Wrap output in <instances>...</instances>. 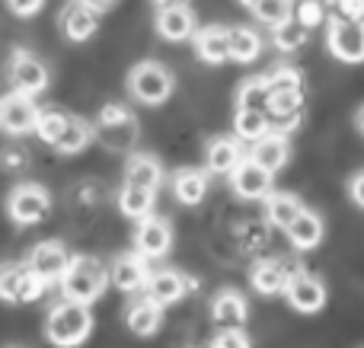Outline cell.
<instances>
[{"mask_svg":"<svg viewBox=\"0 0 364 348\" xmlns=\"http://www.w3.org/2000/svg\"><path fill=\"white\" fill-rule=\"evenodd\" d=\"M96 138V128L90 125L87 119H80V115H64L61 128H58L55 141H51L48 147H55L58 153H80L90 147V141Z\"/></svg>","mask_w":364,"mask_h":348,"instance_id":"18","label":"cell"},{"mask_svg":"<svg viewBox=\"0 0 364 348\" xmlns=\"http://www.w3.org/2000/svg\"><path fill=\"white\" fill-rule=\"evenodd\" d=\"M301 211H304L301 198L291 195V192H269V195H265V221H269L272 227L284 230Z\"/></svg>","mask_w":364,"mask_h":348,"instance_id":"29","label":"cell"},{"mask_svg":"<svg viewBox=\"0 0 364 348\" xmlns=\"http://www.w3.org/2000/svg\"><path fill=\"white\" fill-rule=\"evenodd\" d=\"M252 13H256L259 23L278 26L282 19H288L291 13H294V0H259V4L252 6Z\"/></svg>","mask_w":364,"mask_h":348,"instance_id":"34","label":"cell"},{"mask_svg":"<svg viewBox=\"0 0 364 348\" xmlns=\"http://www.w3.org/2000/svg\"><path fill=\"white\" fill-rule=\"evenodd\" d=\"M301 268H291V259H259L250 272V281L259 294H282L288 288L291 275Z\"/></svg>","mask_w":364,"mask_h":348,"instance_id":"16","label":"cell"},{"mask_svg":"<svg viewBox=\"0 0 364 348\" xmlns=\"http://www.w3.org/2000/svg\"><path fill=\"white\" fill-rule=\"evenodd\" d=\"M269 87H272V93H282V89H304V77H301V70H294V67H275L269 77Z\"/></svg>","mask_w":364,"mask_h":348,"instance_id":"35","label":"cell"},{"mask_svg":"<svg viewBox=\"0 0 364 348\" xmlns=\"http://www.w3.org/2000/svg\"><path fill=\"white\" fill-rule=\"evenodd\" d=\"M38 121V106L29 93H13L0 96V131L10 134V138H23V134L36 131Z\"/></svg>","mask_w":364,"mask_h":348,"instance_id":"8","label":"cell"},{"mask_svg":"<svg viewBox=\"0 0 364 348\" xmlns=\"http://www.w3.org/2000/svg\"><path fill=\"white\" fill-rule=\"evenodd\" d=\"M352 4H355V19L364 23V0H352Z\"/></svg>","mask_w":364,"mask_h":348,"instance_id":"43","label":"cell"},{"mask_svg":"<svg viewBox=\"0 0 364 348\" xmlns=\"http://www.w3.org/2000/svg\"><path fill=\"white\" fill-rule=\"evenodd\" d=\"M4 4H6V10H10L13 16L29 19V16H36V13L42 10L45 0H4Z\"/></svg>","mask_w":364,"mask_h":348,"instance_id":"38","label":"cell"},{"mask_svg":"<svg viewBox=\"0 0 364 348\" xmlns=\"http://www.w3.org/2000/svg\"><path fill=\"white\" fill-rule=\"evenodd\" d=\"M246 313H250V307H246V298L240 291H230V288H227V291L214 294L211 317L218 326H243Z\"/></svg>","mask_w":364,"mask_h":348,"instance_id":"27","label":"cell"},{"mask_svg":"<svg viewBox=\"0 0 364 348\" xmlns=\"http://www.w3.org/2000/svg\"><path fill=\"white\" fill-rule=\"evenodd\" d=\"M6 77H10L13 89H19V93L38 96V93H45V89H48V64H45L38 55L23 51V48L10 55Z\"/></svg>","mask_w":364,"mask_h":348,"instance_id":"9","label":"cell"},{"mask_svg":"<svg viewBox=\"0 0 364 348\" xmlns=\"http://www.w3.org/2000/svg\"><path fill=\"white\" fill-rule=\"evenodd\" d=\"M269 99H272V87L265 77H250L237 89V109H265L269 112Z\"/></svg>","mask_w":364,"mask_h":348,"instance_id":"33","label":"cell"},{"mask_svg":"<svg viewBox=\"0 0 364 348\" xmlns=\"http://www.w3.org/2000/svg\"><path fill=\"white\" fill-rule=\"evenodd\" d=\"M173 195H176L179 205H201V198L208 195V170H198V166H182L173 176Z\"/></svg>","mask_w":364,"mask_h":348,"instance_id":"24","label":"cell"},{"mask_svg":"<svg viewBox=\"0 0 364 348\" xmlns=\"http://www.w3.org/2000/svg\"><path fill=\"white\" fill-rule=\"evenodd\" d=\"M195 55L205 64H224L230 61V26H205L192 36Z\"/></svg>","mask_w":364,"mask_h":348,"instance_id":"17","label":"cell"},{"mask_svg":"<svg viewBox=\"0 0 364 348\" xmlns=\"http://www.w3.org/2000/svg\"><path fill=\"white\" fill-rule=\"evenodd\" d=\"M214 345H233V348H240V345H250V339H246V332H243V326H220V332L211 339Z\"/></svg>","mask_w":364,"mask_h":348,"instance_id":"37","label":"cell"},{"mask_svg":"<svg viewBox=\"0 0 364 348\" xmlns=\"http://www.w3.org/2000/svg\"><path fill=\"white\" fill-rule=\"evenodd\" d=\"M100 16L102 13L93 10L87 0H68L61 6V13H58V29H61V36L68 42H87L100 29Z\"/></svg>","mask_w":364,"mask_h":348,"instance_id":"10","label":"cell"},{"mask_svg":"<svg viewBox=\"0 0 364 348\" xmlns=\"http://www.w3.org/2000/svg\"><path fill=\"white\" fill-rule=\"evenodd\" d=\"M0 166H4V170H10V173L23 170V166H26V153L16 151V147H10V151H4V157H0Z\"/></svg>","mask_w":364,"mask_h":348,"instance_id":"39","label":"cell"},{"mask_svg":"<svg viewBox=\"0 0 364 348\" xmlns=\"http://www.w3.org/2000/svg\"><path fill=\"white\" fill-rule=\"evenodd\" d=\"M125 183L132 185H144V189H160V183H164V166H160L157 157H151V153H132L125 163Z\"/></svg>","mask_w":364,"mask_h":348,"instance_id":"26","label":"cell"},{"mask_svg":"<svg viewBox=\"0 0 364 348\" xmlns=\"http://www.w3.org/2000/svg\"><path fill=\"white\" fill-rule=\"evenodd\" d=\"M144 291H147V298L157 300L160 307H173V304H179V300L186 298L188 281H186V275L182 272H176V268H164V272H151Z\"/></svg>","mask_w":364,"mask_h":348,"instance_id":"19","label":"cell"},{"mask_svg":"<svg viewBox=\"0 0 364 348\" xmlns=\"http://www.w3.org/2000/svg\"><path fill=\"white\" fill-rule=\"evenodd\" d=\"M358 128H361V134H364V109L358 112Z\"/></svg>","mask_w":364,"mask_h":348,"instance_id":"44","label":"cell"},{"mask_svg":"<svg viewBox=\"0 0 364 348\" xmlns=\"http://www.w3.org/2000/svg\"><path fill=\"white\" fill-rule=\"evenodd\" d=\"M157 32L166 42H186L195 36V13L186 4L157 10Z\"/></svg>","mask_w":364,"mask_h":348,"instance_id":"20","label":"cell"},{"mask_svg":"<svg viewBox=\"0 0 364 348\" xmlns=\"http://www.w3.org/2000/svg\"><path fill=\"white\" fill-rule=\"evenodd\" d=\"M179 4H186V0H154L157 10H164V6H179Z\"/></svg>","mask_w":364,"mask_h":348,"instance_id":"42","label":"cell"},{"mask_svg":"<svg viewBox=\"0 0 364 348\" xmlns=\"http://www.w3.org/2000/svg\"><path fill=\"white\" fill-rule=\"evenodd\" d=\"M147 278H151V268H147V259L141 253H122V256H115V262L109 266V281L125 294L144 291Z\"/></svg>","mask_w":364,"mask_h":348,"instance_id":"13","label":"cell"},{"mask_svg":"<svg viewBox=\"0 0 364 348\" xmlns=\"http://www.w3.org/2000/svg\"><path fill=\"white\" fill-rule=\"evenodd\" d=\"M284 298H288V304L294 307V310L316 313L326 304V285L307 272H297V275H291L288 288H284Z\"/></svg>","mask_w":364,"mask_h":348,"instance_id":"15","label":"cell"},{"mask_svg":"<svg viewBox=\"0 0 364 348\" xmlns=\"http://www.w3.org/2000/svg\"><path fill=\"white\" fill-rule=\"evenodd\" d=\"M154 202H157V192L144 189V185H132L125 183L119 192V211L132 221H141V217L154 214Z\"/></svg>","mask_w":364,"mask_h":348,"instance_id":"28","label":"cell"},{"mask_svg":"<svg viewBox=\"0 0 364 348\" xmlns=\"http://www.w3.org/2000/svg\"><path fill=\"white\" fill-rule=\"evenodd\" d=\"M45 281L29 268V262H0V300L4 304H32L45 294Z\"/></svg>","mask_w":364,"mask_h":348,"instance_id":"5","label":"cell"},{"mask_svg":"<svg viewBox=\"0 0 364 348\" xmlns=\"http://www.w3.org/2000/svg\"><path fill=\"white\" fill-rule=\"evenodd\" d=\"M93 128H96V138L106 147H112V151H128V147L134 144V138H138V121H134V115L128 112L125 106H119V102L102 106Z\"/></svg>","mask_w":364,"mask_h":348,"instance_id":"6","label":"cell"},{"mask_svg":"<svg viewBox=\"0 0 364 348\" xmlns=\"http://www.w3.org/2000/svg\"><path fill=\"white\" fill-rule=\"evenodd\" d=\"M284 234H288L291 246L301 249V253H307V249H314L316 243L323 240V217L304 208L301 214H297L294 221H291L288 227H284Z\"/></svg>","mask_w":364,"mask_h":348,"instance_id":"25","label":"cell"},{"mask_svg":"<svg viewBox=\"0 0 364 348\" xmlns=\"http://www.w3.org/2000/svg\"><path fill=\"white\" fill-rule=\"evenodd\" d=\"M326 45L339 61L361 64L364 61V23L352 16H329Z\"/></svg>","mask_w":364,"mask_h":348,"instance_id":"7","label":"cell"},{"mask_svg":"<svg viewBox=\"0 0 364 348\" xmlns=\"http://www.w3.org/2000/svg\"><path fill=\"white\" fill-rule=\"evenodd\" d=\"M173 246V227L166 217L147 214L138 221V230H134V253H141L144 259H160L166 256Z\"/></svg>","mask_w":364,"mask_h":348,"instance_id":"12","label":"cell"},{"mask_svg":"<svg viewBox=\"0 0 364 348\" xmlns=\"http://www.w3.org/2000/svg\"><path fill=\"white\" fill-rule=\"evenodd\" d=\"M252 160H256L259 166H265L269 173H278L284 163H288L291 157V144H288V134L282 131H269L262 134L259 141H252Z\"/></svg>","mask_w":364,"mask_h":348,"instance_id":"21","label":"cell"},{"mask_svg":"<svg viewBox=\"0 0 364 348\" xmlns=\"http://www.w3.org/2000/svg\"><path fill=\"white\" fill-rule=\"evenodd\" d=\"M240 4H243V6H250V10H252V6H256L259 0H240Z\"/></svg>","mask_w":364,"mask_h":348,"instance_id":"45","label":"cell"},{"mask_svg":"<svg viewBox=\"0 0 364 348\" xmlns=\"http://www.w3.org/2000/svg\"><path fill=\"white\" fill-rule=\"evenodd\" d=\"M125 323H128V330H132L134 336H154V332L160 330V323H164V307L144 294V298H138V300L128 304Z\"/></svg>","mask_w":364,"mask_h":348,"instance_id":"22","label":"cell"},{"mask_svg":"<svg viewBox=\"0 0 364 348\" xmlns=\"http://www.w3.org/2000/svg\"><path fill=\"white\" fill-rule=\"evenodd\" d=\"M90 332H93V313H90V304H83V300L64 298L48 310L45 336H48L51 345L74 348V345L87 342Z\"/></svg>","mask_w":364,"mask_h":348,"instance_id":"1","label":"cell"},{"mask_svg":"<svg viewBox=\"0 0 364 348\" xmlns=\"http://www.w3.org/2000/svg\"><path fill=\"white\" fill-rule=\"evenodd\" d=\"M173 87H176L173 70L160 61H141L128 74V93L144 106H164L173 96Z\"/></svg>","mask_w":364,"mask_h":348,"instance_id":"3","label":"cell"},{"mask_svg":"<svg viewBox=\"0 0 364 348\" xmlns=\"http://www.w3.org/2000/svg\"><path fill=\"white\" fill-rule=\"evenodd\" d=\"M58 285H61L64 298L93 304V300L102 298V291H106V285H109V268L102 266L96 256H70V262Z\"/></svg>","mask_w":364,"mask_h":348,"instance_id":"2","label":"cell"},{"mask_svg":"<svg viewBox=\"0 0 364 348\" xmlns=\"http://www.w3.org/2000/svg\"><path fill=\"white\" fill-rule=\"evenodd\" d=\"M243 160V147L240 138H211L205 147V163L208 173H220V176H230L233 166Z\"/></svg>","mask_w":364,"mask_h":348,"instance_id":"23","label":"cell"},{"mask_svg":"<svg viewBox=\"0 0 364 348\" xmlns=\"http://www.w3.org/2000/svg\"><path fill=\"white\" fill-rule=\"evenodd\" d=\"M307 38H310V29L294 16V13H291L288 19H282L278 26H272V42H275L282 51H297L301 45H307Z\"/></svg>","mask_w":364,"mask_h":348,"instance_id":"32","label":"cell"},{"mask_svg":"<svg viewBox=\"0 0 364 348\" xmlns=\"http://www.w3.org/2000/svg\"><path fill=\"white\" fill-rule=\"evenodd\" d=\"M262 55V36L250 26H230V61L250 64Z\"/></svg>","mask_w":364,"mask_h":348,"instance_id":"30","label":"cell"},{"mask_svg":"<svg viewBox=\"0 0 364 348\" xmlns=\"http://www.w3.org/2000/svg\"><path fill=\"white\" fill-rule=\"evenodd\" d=\"M233 131H237L240 141H259L262 134L272 131V119L265 109H237Z\"/></svg>","mask_w":364,"mask_h":348,"instance_id":"31","label":"cell"},{"mask_svg":"<svg viewBox=\"0 0 364 348\" xmlns=\"http://www.w3.org/2000/svg\"><path fill=\"white\" fill-rule=\"evenodd\" d=\"M90 6H93V10H100V13H106V10H112L115 4H119V0H87Z\"/></svg>","mask_w":364,"mask_h":348,"instance_id":"41","label":"cell"},{"mask_svg":"<svg viewBox=\"0 0 364 348\" xmlns=\"http://www.w3.org/2000/svg\"><path fill=\"white\" fill-rule=\"evenodd\" d=\"M294 16L307 29H314V26H320L326 19V4L323 0H294Z\"/></svg>","mask_w":364,"mask_h":348,"instance_id":"36","label":"cell"},{"mask_svg":"<svg viewBox=\"0 0 364 348\" xmlns=\"http://www.w3.org/2000/svg\"><path fill=\"white\" fill-rule=\"evenodd\" d=\"M51 211V195L42 183H19L6 195V217L16 227H32Z\"/></svg>","mask_w":364,"mask_h":348,"instance_id":"4","label":"cell"},{"mask_svg":"<svg viewBox=\"0 0 364 348\" xmlns=\"http://www.w3.org/2000/svg\"><path fill=\"white\" fill-rule=\"evenodd\" d=\"M272 176L275 173H269L265 166H259L256 160H240L237 166H233V173H230V185H233V192H237L240 198H265L272 192Z\"/></svg>","mask_w":364,"mask_h":348,"instance_id":"14","label":"cell"},{"mask_svg":"<svg viewBox=\"0 0 364 348\" xmlns=\"http://www.w3.org/2000/svg\"><path fill=\"white\" fill-rule=\"evenodd\" d=\"M348 195H352V202L358 205V208H364V173L352 176V183H348Z\"/></svg>","mask_w":364,"mask_h":348,"instance_id":"40","label":"cell"},{"mask_svg":"<svg viewBox=\"0 0 364 348\" xmlns=\"http://www.w3.org/2000/svg\"><path fill=\"white\" fill-rule=\"evenodd\" d=\"M26 262H29V268L45 281V285H58L64 268H68V262H70V253L61 240H42L32 246V253L26 256Z\"/></svg>","mask_w":364,"mask_h":348,"instance_id":"11","label":"cell"}]
</instances>
